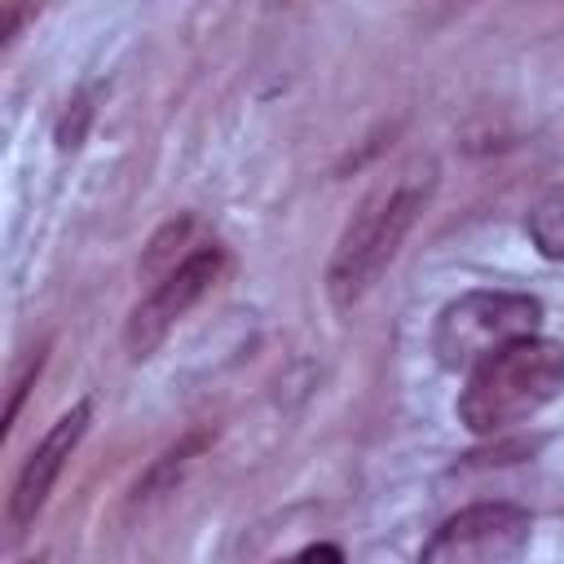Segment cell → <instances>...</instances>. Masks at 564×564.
<instances>
[{
	"instance_id": "cell-2",
	"label": "cell",
	"mask_w": 564,
	"mask_h": 564,
	"mask_svg": "<svg viewBox=\"0 0 564 564\" xmlns=\"http://www.w3.org/2000/svg\"><path fill=\"white\" fill-rule=\"evenodd\" d=\"M432 185H436L432 163H414L401 176H392L388 185H379L357 207V216L348 220V229L335 247L330 273H326V286H330L335 304H352L383 273V264L397 256L401 238L410 234L414 216L423 212Z\"/></svg>"
},
{
	"instance_id": "cell-9",
	"label": "cell",
	"mask_w": 564,
	"mask_h": 564,
	"mask_svg": "<svg viewBox=\"0 0 564 564\" xmlns=\"http://www.w3.org/2000/svg\"><path fill=\"white\" fill-rule=\"evenodd\" d=\"M278 564H300V560H278Z\"/></svg>"
},
{
	"instance_id": "cell-6",
	"label": "cell",
	"mask_w": 564,
	"mask_h": 564,
	"mask_svg": "<svg viewBox=\"0 0 564 564\" xmlns=\"http://www.w3.org/2000/svg\"><path fill=\"white\" fill-rule=\"evenodd\" d=\"M88 419H93V401H75V405L44 432V441L26 454V463H22L18 480H13V494H9V524H13V533H22V529L35 520V511L44 507V498H48L53 480L62 476L70 449L79 445Z\"/></svg>"
},
{
	"instance_id": "cell-8",
	"label": "cell",
	"mask_w": 564,
	"mask_h": 564,
	"mask_svg": "<svg viewBox=\"0 0 564 564\" xmlns=\"http://www.w3.org/2000/svg\"><path fill=\"white\" fill-rule=\"evenodd\" d=\"M300 564H344V551L330 546V542H317V546H308V551L300 555Z\"/></svg>"
},
{
	"instance_id": "cell-4",
	"label": "cell",
	"mask_w": 564,
	"mask_h": 564,
	"mask_svg": "<svg viewBox=\"0 0 564 564\" xmlns=\"http://www.w3.org/2000/svg\"><path fill=\"white\" fill-rule=\"evenodd\" d=\"M533 520L516 502H476L449 516L423 546L419 564H520Z\"/></svg>"
},
{
	"instance_id": "cell-1",
	"label": "cell",
	"mask_w": 564,
	"mask_h": 564,
	"mask_svg": "<svg viewBox=\"0 0 564 564\" xmlns=\"http://www.w3.org/2000/svg\"><path fill=\"white\" fill-rule=\"evenodd\" d=\"M560 392H564V344L529 335L485 357L476 370H467V383L458 392V419L476 436H498L533 419Z\"/></svg>"
},
{
	"instance_id": "cell-3",
	"label": "cell",
	"mask_w": 564,
	"mask_h": 564,
	"mask_svg": "<svg viewBox=\"0 0 564 564\" xmlns=\"http://www.w3.org/2000/svg\"><path fill=\"white\" fill-rule=\"evenodd\" d=\"M542 304L520 291H471L441 308L432 348L449 370H476L485 357L502 352L516 339L538 335Z\"/></svg>"
},
{
	"instance_id": "cell-7",
	"label": "cell",
	"mask_w": 564,
	"mask_h": 564,
	"mask_svg": "<svg viewBox=\"0 0 564 564\" xmlns=\"http://www.w3.org/2000/svg\"><path fill=\"white\" fill-rule=\"evenodd\" d=\"M533 247L546 256V260H564V181L551 185L533 207H529V220H524Z\"/></svg>"
},
{
	"instance_id": "cell-5",
	"label": "cell",
	"mask_w": 564,
	"mask_h": 564,
	"mask_svg": "<svg viewBox=\"0 0 564 564\" xmlns=\"http://www.w3.org/2000/svg\"><path fill=\"white\" fill-rule=\"evenodd\" d=\"M220 264H225L220 247H216V242H203V247H194L185 260H176V264L154 282V291L137 304V313H132V322H128V348H132V357H145V352L203 300V291L216 282Z\"/></svg>"
}]
</instances>
